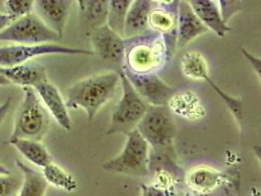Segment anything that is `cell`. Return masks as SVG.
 Listing matches in <instances>:
<instances>
[{
	"mask_svg": "<svg viewBox=\"0 0 261 196\" xmlns=\"http://www.w3.org/2000/svg\"><path fill=\"white\" fill-rule=\"evenodd\" d=\"M120 84L118 72L97 74L73 84L67 89L66 105L71 109H83L89 121L115 95Z\"/></svg>",
	"mask_w": 261,
	"mask_h": 196,
	"instance_id": "1",
	"label": "cell"
},
{
	"mask_svg": "<svg viewBox=\"0 0 261 196\" xmlns=\"http://www.w3.org/2000/svg\"><path fill=\"white\" fill-rule=\"evenodd\" d=\"M136 129L152 147L154 156L174 158L176 124L167 106H149Z\"/></svg>",
	"mask_w": 261,
	"mask_h": 196,
	"instance_id": "2",
	"label": "cell"
},
{
	"mask_svg": "<svg viewBox=\"0 0 261 196\" xmlns=\"http://www.w3.org/2000/svg\"><path fill=\"white\" fill-rule=\"evenodd\" d=\"M129 46L125 42V66L136 74H154L162 68L168 58L166 42L162 35L150 32L142 37L129 39Z\"/></svg>",
	"mask_w": 261,
	"mask_h": 196,
	"instance_id": "3",
	"label": "cell"
},
{
	"mask_svg": "<svg viewBox=\"0 0 261 196\" xmlns=\"http://www.w3.org/2000/svg\"><path fill=\"white\" fill-rule=\"evenodd\" d=\"M24 99L16 112L14 129L9 139L40 141L49 130V114L34 88L24 87Z\"/></svg>",
	"mask_w": 261,
	"mask_h": 196,
	"instance_id": "4",
	"label": "cell"
},
{
	"mask_svg": "<svg viewBox=\"0 0 261 196\" xmlns=\"http://www.w3.org/2000/svg\"><path fill=\"white\" fill-rule=\"evenodd\" d=\"M122 89V95L113 112L106 135H126L142 120L149 105L135 91L121 69L118 71Z\"/></svg>",
	"mask_w": 261,
	"mask_h": 196,
	"instance_id": "5",
	"label": "cell"
},
{
	"mask_svg": "<svg viewBox=\"0 0 261 196\" xmlns=\"http://www.w3.org/2000/svg\"><path fill=\"white\" fill-rule=\"evenodd\" d=\"M121 152L102 165L104 171L130 176L148 175L150 169V146L142 135L134 129L126 134Z\"/></svg>",
	"mask_w": 261,
	"mask_h": 196,
	"instance_id": "6",
	"label": "cell"
},
{
	"mask_svg": "<svg viewBox=\"0 0 261 196\" xmlns=\"http://www.w3.org/2000/svg\"><path fill=\"white\" fill-rule=\"evenodd\" d=\"M59 35L50 30L35 13L17 19L0 33L1 42L21 45L45 44L59 41Z\"/></svg>",
	"mask_w": 261,
	"mask_h": 196,
	"instance_id": "7",
	"label": "cell"
},
{
	"mask_svg": "<svg viewBox=\"0 0 261 196\" xmlns=\"http://www.w3.org/2000/svg\"><path fill=\"white\" fill-rule=\"evenodd\" d=\"M94 55L93 51L86 49L64 46L55 43L21 45L12 44L0 46V68H9L24 64L33 58L43 55Z\"/></svg>",
	"mask_w": 261,
	"mask_h": 196,
	"instance_id": "8",
	"label": "cell"
},
{
	"mask_svg": "<svg viewBox=\"0 0 261 196\" xmlns=\"http://www.w3.org/2000/svg\"><path fill=\"white\" fill-rule=\"evenodd\" d=\"M120 69L135 91L149 106H167L170 99L175 94V89L155 74L133 73L123 65Z\"/></svg>",
	"mask_w": 261,
	"mask_h": 196,
	"instance_id": "9",
	"label": "cell"
},
{
	"mask_svg": "<svg viewBox=\"0 0 261 196\" xmlns=\"http://www.w3.org/2000/svg\"><path fill=\"white\" fill-rule=\"evenodd\" d=\"M93 53L101 61L119 65L125 58V40L107 24L93 31L90 35Z\"/></svg>",
	"mask_w": 261,
	"mask_h": 196,
	"instance_id": "10",
	"label": "cell"
},
{
	"mask_svg": "<svg viewBox=\"0 0 261 196\" xmlns=\"http://www.w3.org/2000/svg\"><path fill=\"white\" fill-rule=\"evenodd\" d=\"M71 1L68 0H36L34 13L62 38L67 24Z\"/></svg>",
	"mask_w": 261,
	"mask_h": 196,
	"instance_id": "11",
	"label": "cell"
},
{
	"mask_svg": "<svg viewBox=\"0 0 261 196\" xmlns=\"http://www.w3.org/2000/svg\"><path fill=\"white\" fill-rule=\"evenodd\" d=\"M35 90L46 110L52 115L60 127L65 131H71V117L59 89L50 83L49 80H46L39 86H36Z\"/></svg>",
	"mask_w": 261,
	"mask_h": 196,
	"instance_id": "12",
	"label": "cell"
},
{
	"mask_svg": "<svg viewBox=\"0 0 261 196\" xmlns=\"http://www.w3.org/2000/svg\"><path fill=\"white\" fill-rule=\"evenodd\" d=\"M207 32L208 30L192 10L188 1H179L176 24L177 46L184 47L192 40Z\"/></svg>",
	"mask_w": 261,
	"mask_h": 196,
	"instance_id": "13",
	"label": "cell"
},
{
	"mask_svg": "<svg viewBox=\"0 0 261 196\" xmlns=\"http://www.w3.org/2000/svg\"><path fill=\"white\" fill-rule=\"evenodd\" d=\"M149 14L151 32L163 37L176 36L179 1H156Z\"/></svg>",
	"mask_w": 261,
	"mask_h": 196,
	"instance_id": "14",
	"label": "cell"
},
{
	"mask_svg": "<svg viewBox=\"0 0 261 196\" xmlns=\"http://www.w3.org/2000/svg\"><path fill=\"white\" fill-rule=\"evenodd\" d=\"M0 75L5 77L10 84L34 89L48 80L45 68L35 61L25 62L9 68H0Z\"/></svg>",
	"mask_w": 261,
	"mask_h": 196,
	"instance_id": "15",
	"label": "cell"
},
{
	"mask_svg": "<svg viewBox=\"0 0 261 196\" xmlns=\"http://www.w3.org/2000/svg\"><path fill=\"white\" fill-rule=\"evenodd\" d=\"M154 1L151 0H134L131 2L126 14L123 37L132 39L149 34V14L153 8Z\"/></svg>",
	"mask_w": 261,
	"mask_h": 196,
	"instance_id": "16",
	"label": "cell"
},
{
	"mask_svg": "<svg viewBox=\"0 0 261 196\" xmlns=\"http://www.w3.org/2000/svg\"><path fill=\"white\" fill-rule=\"evenodd\" d=\"M192 10L197 15L208 31L214 32L219 37H224L232 29L224 23L218 5L213 0H191L188 1Z\"/></svg>",
	"mask_w": 261,
	"mask_h": 196,
	"instance_id": "17",
	"label": "cell"
},
{
	"mask_svg": "<svg viewBox=\"0 0 261 196\" xmlns=\"http://www.w3.org/2000/svg\"><path fill=\"white\" fill-rule=\"evenodd\" d=\"M223 176L220 172L207 166L193 168L187 177L186 182L194 195H205L214 192L222 184Z\"/></svg>",
	"mask_w": 261,
	"mask_h": 196,
	"instance_id": "18",
	"label": "cell"
},
{
	"mask_svg": "<svg viewBox=\"0 0 261 196\" xmlns=\"http://www.w3.org/2000/svg\"><path fill=\"white\" fill-rule=\"evenodd\" d=\"M81 21L89 30V35L97 29L107 24L108 0H79Z\"/></svg>",
	"mask_w": 261,
	"mask_h": 196,
	"instance_id": "19",
	"label": "cell"
},
{
	"mask_svg": "<svg viewBox=\"0 0 261 196\" xmlns=\"http://www.w3.org/2000/svg\"><path fill=\"white\" fill-rule=\"evenodd\" d=\"M167 107L173 115L189 120H200L205 113L200 99L192 92L175 93Z\"/></svg>",
	"mask_w": 261,
	"mask_h": 196,
	"instance_id": "20",
	"label": "cell"
},
{
	"mask_svg": "<svg viewBox=\"0 0 261 196\" xmlns=\"http://www.w3.org/2000/svg\"><path fill=\"white\" fill-rule=\"evenodd\" d=\"M8 143L15 147L25 159L36 165V167L43 169L52 163L50 153L40 141L16 138L9 139Z\"/></svg>",
	"mask_w": 261,
	"mask_h": 196,
	"instance_id": "21",
	"label": "cell"
},
{
	"mask_svg": "<svg viewBox=\"0 0 261 196\" xmlns=\"http://www.w3.org/2000/svg\"><path fill=\"white\" fill-rule=\"evenodd\" d=\"M15 165L23 173V183L18 196H45L48 184L42 173L29 167L20 159L15 160Z\"/></svg>",
	"mask_w": 261,
	"mask_h": 196,
	"instance_id": "22",
	"label": "cell"
},
{
	"mask_svg": "<svg viewBox=\"0 0 261 196\" xmlns=\"http://www.w3.org/2000/svg\"><path fill=\"white\" fill-rule=\"evenodd\" d=\"M182 73L195 81H204L208 76V68L205 58L202 53L197 51H191L184 54L181 61Z\"/></svg>",
	"mask_w": 261,
	"mask_h": 196,
	"instance_id": "23",
	"label": "cell"
},
{
	"mask_svg": "<svg viewBox=\"0 0 261 196\" xmlns=\"http://www.w3.org/2000/svg\"><path fill=\"white\" fill-rule=\"evenodd\" d=\"M42 175L47 184L65 191L71 192L77 187V182L73 176L53 162L42 169Z\"/></svg>",
	"mask_w": 261,
	"mask_h": 196,
	"instance_id": "24",
	"label": "cell"
},
{
	"mask_svg": "<svg viewBox=\"0 0 261 196\" xmlns=\"http://www.w3.org/2000/svg\"><path fill=\"white\" fill-rule=\"evenodd\" d=\"M131 0H111L108 8L107 26L116 34L123 37V29L126 14L129 9Z\"/></svg>",
	"mask_w": 261,
	"mask_h": 196,
	"instance_id": "25",
	"label": "cell"
},
{
	"mask_svg": "<svg viewBox=\"0 0 261 196\" xmlns=\"http://www.w3.org/2000/svg\"><path fill=\"white\" fill-rule=\"evenodd\" d=\"M204 82H206L210 86H212L214 89V91L217 93V95L223 100V102L225 103L226 106L228 107V109L231 111L232 115L236 118L237 121H241L243 118V105L240 99H236L235 97H232L230 95H228L225 91H223L219 86L216 84H214V81L207 76L204 79Z\"/></svg>",
	"mask_w": 261,
	"mask_h": 196,
	"instance_id": "26",
	"label": "cell"
},
{
	"mask_svg": "<svg viewBox=\"0 0 261 196\" xmlns=\"http://www.w3.org/2000/svg\"><path fill=\"white\" fill-rule=\"evenodd\" d=\"M4 3L6 14L9 15L14 21L34 13V0H8Z\"/></svg>",
	"mask_w": 261,
	"mask_h": 196,
	"instance_id": "27",
	"label": "cell"
},
{
	"mask_svg": "<svg viewBox=\"0 0 261 196\" xmlns=\"http://www.w3.org/2000/svg\"><path fill=\"white\" fill-rule=\"evenodd\" d=\"M23 183V176L0 175V196H18Z\"/></svg>",
	"mask_w": 261,
	"mask_h": 196,
	"instance_id": "28",
	"label": "cell"
},
{
	"mask_svg": "<svg viewBox=\"0 0 261 196\" xmlns=\"http://www.w3.org/2000/svg\"><path fill=\"white\" fill-rule=\"evenodd\" d=\"M219 10L221 13L222 20L224 23L227 24L228 20L239 12L242 8V2L241 1H226V0H220L219 2Z\"/></svg>",
	"mask_w": 261,
	"mask_h": 196,
	"instance_id": "29",
	"label": "cell"
},
{
	"mask_svg": "<svg viewBox=\"0 0 261 196\" xmlns=\"http://www.w3.org/2000/svg\"><path fill=\"white\" fill-rule=\"evenodd\" d=\"M141 196H171L166 190L155 184H140Z\"/></svg>",
	"mask_w": 261,
	"mask_h": 196,
	"instance_id": "30",
	"label": "cell"
},
{
	"mask_svg": "<svg viewBox=\"0 0 261 196\" xmlns=\"http://www.w3.org/2000/svg\"><path fill=\"white\" fill-rule=\"evenodd\" d=\"M242 53L244 54V56L246 57V59L249 61L250 66L253 68V71L256 74V76L258 77V79L260 80V59L258 57H255L254 55L250 54L248 50L245 48H242Z\"/></svg>",
	"mask_w": 261,
	"mask_h": 196,
	"instance_id": "31",
	"label": "cell"
},
{
	"mask_svg": "<svg viewBox=\"0 0 261 196\" xmlns=\"http://www.w3.org/2000/svg\"><path fill=\"white\" fill-rule=\"evenodd\" d=\"M11 103H12V98H8L7 100L4 101L3 104L0 105V126L6 118L8 112L11 108Z\"/></svg>",
	"mask_w": 261,
	"mask_h": 196,
	"instance_id": "32",
	"label": "cell"
},
{
	"mask_svg": "<svg viewBox=\"0 0 261 196\" xmlns=\"http://www.w3.org/2000/svg\"><path fill=\"white\" fill-rule=\"evenodd\" d=\"M14 22L12 18L7 14L0 13V33L3 32L6 28H8Z\"/></svg>",
	"mask_w": 261,
	"mask_h": 196,
	"instance_id": "33",
	"label": "cell"
},
{
	"mask_svg": "<svg viewBox=\"0 0 261 196\" xmlns=\"http://www.w3.org/2000/svg\"><path fill=\"white\" fill-rule=\"evenodd\" d=\"M11 174V171L9 170V169H7L5 166H3L2 164H0V175H5V176H7V175H10Z\"/></svg>",
	"mask_w": 261,
	"mask_h": 196,
	"instance_id": "34",
	"label": "cell"
},
{
	"mask_svg": "<svg viewBox=\"0 0 261 196\" xmlns=\"http://www.w3.org/2000/svg\"><path fill=\"white\" fill-rule=\"evenodd\" d=\"M8 85H10V82L5 77L0 75V86H8Z\"/></svg>",
	"mask_w": 261,
	"mask_h": 196,
	"instance_id": "35",
	"label": "cell"
},
{
	"mask_svg": "<svg viewBox=\"0 0 261 196\" xmlns=\"http://www.w3.org/2000/svg\"><path fill=\"white\" fill-rule=\"evenodd\" d=\"M173 196H197L194 195V194H190V193H183V194H176V195Z\"/></svg>",
	"mask_w": 261,
	"mask_h": 196,
	"instance_id": "36",
	"label": "cell"
}]
</instances>
